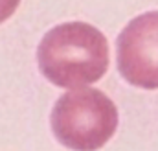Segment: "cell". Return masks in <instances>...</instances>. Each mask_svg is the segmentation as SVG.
<instances>
[{
	"instance_id": "obj_1",
	"label": "cell",
	"mask_w": 158,
	"mask_h": 151,
	"mask_svg": "<svg viewBox=\"0 0 158 151\" xmlns=\"http://www.w3.org/2000/svg\"><path fill=\"white\" fill-rule=\"evenodd\" d=\"M37 63L42 76L55 87H86L109 70V42L92 24L64 22L42 37Z\"/></svg>"
},
{
	"instance_id": "obj_3",
	"label": "cell",
	"mask_w": 158,
	"mask_h": 151,
	"mask_svg": "<svg viewBox=\"0 0 158 151\" xmlns=\"http://www.w3.org/2000/svg\"><path fill=\"white\" fill-rule=\"evenodd\" d=\"M116 63L121 77L132 87L158 88V11L134 17L118 35Z\"/></svg>"
},
{
	"instance_id": "obj_4",
	"label": "cell",
	"mask_w": 158,
	"mask_h": 151,
	"mask_svg": "<svg viewBox=\"0 0 158 151\" xmlns=\"http://www.w3.org/2000/svg\"><path fill=\"white\" fill-rule=\"evenodd\" d=\"M19 4H20V0H0V24L13 17Z\"/></svg>"
},
{
	"instance_id": "obj_2",
	"label": "cell",
	"mask_w": 158,
	"mask_h": 151,
	"mask_svg": "<svg viewBox=\"0 0 158 151\" xmlns=\"http://www.w3.org/2000/svg\"><path fill=\"white\" fill-rule=\"evenodd\" d=\"M50 122L55 138L64 148L98 149L118 129V107L99 88L76 87L55 101Z\"/></svg>"
}]
</instances>
